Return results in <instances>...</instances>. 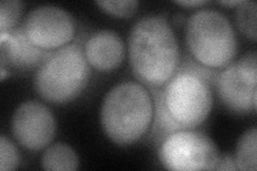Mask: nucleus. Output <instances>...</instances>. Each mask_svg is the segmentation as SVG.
<instances>
[{"label": "nucleus", "instance_id": "f257e3e1", "mask_svg": "<svg viewBox=\"0 0 257 171\" xmlns=\"http://www.w3.org/2000/svg\"><path fill=\"white\" fill-rule=\"evenodd\" d=\"M128 54L135 77L149 88L164 86L178 69V42L161 15L145 16L135 24L128 37Z\"/></svg>", "mask_w": 257, "mask_h": 171}, {"label": "nucleus", "instance_id": "f03ea898", "mask_svg": "<svg viewBox=\"0 0 257 171\" xmlns=\"http://www.w3.org/2000/svg\"><path fill=\"white\" fill-rule=\"evenodd\" d=\"M154 117L150 93L134 81L119 84L106 94L100 119L109 139L119 145L132 144L147 132Z\"/></svg>", "mask_w": 257, "mask_h": 171}, {"label": "nucleus", "instance_id": "7ed1b4c3", "mask_svg": "<svg viewBox=\"0 0 257 171\" xmlns=\"http://www.w3.org/2000/svg\"><path fill=\"white\" fill-rule=\"evenodd\" d=\"M211 79V72L203 64L186 62L161 89L166 109L184 129L199 126L210 113L212 93L208 81Z\"/></svg>", "mask_w": 257, "mask_h": 171}, {"label": "nucleus", "instance_id": "20e7f679", "mask_svg": "<svg viewBox=\"0 0 257 171\" xmlns=\"http://www.w3.org/2000/svg\"><path fill=\"white\" fill-rule=\"evenodd\" d=\"M89 78L90 68L85 51L74 43L54 52L40 66L35 88L45 101L64 104L82 94Z\"/></svg>", "mask_w": 257, "mask_h": 171}, {"label": "nucleus", "instance_id": "39448f33", "mask_svg": "<svg viewBox=\"0 0 257 171\" xmlns=\"http://www.w3.org/2000/svg\"><path fill=\"white\" fill-rule=\"evenodd\" d=\"M186 40L191 54L204 67L225 68L237 54V38L226 16L214 10H199L188 20Z\"/></svg>", "mask_w": 257, "mask_h": 171}, {"label": "nucleus", "instance_id": "423d86ee", "mask_svg": "<svg viewBox=\"0 0 257 171\" xmlns=\"http://www.w3.org/2000/svg\"><path fill=\"white\" fill-rule=\"evenodd\" d=\"M159 158L170 170H216L220 153L215 143L205 134L182 129L165 138L160 146Z\"/></svg>", "mask_w": 257, "mask_h": 171}, {"label": "nucleus", "instance_id": "0eeeda50", "mask_svg": "<svg viewBox=\"0 0 257 171\" xmlns=\"http://www.w3.org/2000/svg\"><path fill=\"white\" fill-rule=\"evenodd\" d=\"M221 101L232 112L247 115L257 106V57L250 53L230 63L216 78Z\"/></svg>", "mask_w": 257, "mask_h": 171}, {"label": "nucleus", "instance_id": "6e6552de", "mask_svg": "<svg viewBox=\"0 0 257 171\" xmlns=\"http://www.w3.org/2000/svg\"><path fill=\"white\" fill-rule=\"evenodd\" d=\"M23 26L31 42L45 51L66 46L75 35L73 18L56 6H41L31 10Z\"/></svg>", "mask_w": 257, "mask_h": 171}, {"label": "nucleus", "instance_id": "1a4fd4ad", "mask_svg": "<svg viewBox=\"0 0 257 171\" xmlns=\"http://www.w3.org/2000/svg\"><path fill=\"white\" fill-rule=\"evenodd\" d=\"M11 127L13 136L21 145L31 151H39L53 141L56 120L45 105L28 101L14 111Z\"/></svg>", "mask_w": 257, "mask_h": 171}, {"label": "nucleus", "instance_id": "9d476101", "mask_svg": "<svg viewBox=\"0 0 257 171\" xmlns=\"http://www.w3.org/2000/svg\"><path fill=\"white\" fill-rule=\"evenodd\" d=\"M0 48L2 69H6V66L23 70L35 68L41 66L53 54L32 43L23 25L9 34L0 35Z\"/></svg>", "mask_w": 257, "mask_h": 171}, {"label": "nucleus", "instance_id": "9b49d317", "mask_svg": "<svg viewBox=\"0 0 257 171\" xmlns=\"http://www.w3.org/2000/svg\"><path fill=\"white\" fill-rule=\"evenodd\" d=\"M124 55L123 41L111 30L94 32L85 45L88 63L99 72L115 70L121 64Z\"/></svg>", "mask_w": 257, "mask_h": 171}, {"label": "nucleus", "instance_id": "f8f14e48", "mask_svg": "<svg viewBox=\"0 0 257 171\" xmlns=\"http://www.w3.org/2000/svg\"><path fill=\"white\" fill-rule=\"evenodd\" d=\"M78 166L76 152L66 143L52 144L41 157V167L47 171H75Z\"/></svg>", "mask_w": 257, "mask_h": 171}, {"label": "nucleus", "instance_id": "ddd939ff", "mask_svg": "<svg viewBox=\"0 0 257 171\" xmlns=\"http://www.w3.org/2000/svg\"><path fill=\"white\" fill-rule=\"evenodd\" d=\"M150 91L152 96H154L156 105V122L154 125V134L158 137V141L162 139L164 140L168 135L184 129L172 118L170 112L166 109L162 100V95H161L160 87H150Z\"/></svg>", "mask_w": 257, "mask_h": 171}, {"label": "nucleus", "instance_id": "4468645a", "mask_svg": "<svg viewBox=\"0 0 257 171\" xmlns=\"http://www.w3.org/2000/svg\"><path fill=\"white\" fill-rule=\"evenodd\" d=\"M256 146H257V129L253 127L241 136L236 149V165L238 170L256 171Z\"/></svg>", "mask_w": 257, "mask_h": 171}, {"label": "nucleus", "instance_id": "2eb2a0df", "mask_svg": "<svg viewBox=\"0 0 257 171\" xmlns=\"http://www.w3.org/2000/svg\"><path fill=\"white\" fill-rule=\"evenodd\" d=\"M236 22L239 30L252 41H256V3L242 2L236 12Z\"/></svg>", "mask_w": 257, "mask_h": 171}, {"label": "nucleus", "instance_id": "dca6fc26", "mask_svg": "<svg viewBox=\"0 0 257 171\" xmlns=\"http://www.w3.org/2000/svg\"><path fill=\"white\" fill-rule=\"evenodd\" d=\"M22 13L23 3L20 0H4L0 3V35L13 31Z\"/></svg>", "mask_w": 257, "mask_h": 171}, {"label": "nucleus", "instance_id": "f3484780", "mask_svg": "<svg viewBox=\"0 0 257 171\" xmlns=\"http://www.w3.org/2000/svg\"><path fill=\"white\" fill-rule=\"evenodd\" d=\"M100 9L119 19L131 18L138 11L140 3L136 0H118V2H96Z\"/></svg>", "mask_w": 257, "mask_h": 171}, {"label": "nucleus", "instance_id": "a211bd4d", "mask_svg": "<svg viewBox=\"0 0 257 171\" xmlns=\"http://www.w3.org/2000/svg\"><path fill=\"white\" fill-rule=\"evenodd\" d=\"M21 164V155L14 143L5 135L0 136V170L11 171Z\"/></svg>", "mask_w": 257, "mask_h": 171}, {"label": "nucleus", "instance_id": "6ab92c4d", "mask_svg": "<svg viewBox=\"0 0 257 171\" xmlns=\"http://www.w3.org/2000/svg\"><path fill=\"white\" fill-rule=\"evenodd\" d=\"M216 170L236 171V170H238V168H237L235 159L232 158V157H230V156H228V155H226V156L220 157L218 167H216Z\"/></svg>", "mask_w": 257, "mask_h": 171}, {"label": "nucleus", "instance_id": "aec40b11", "mask_svg": "<svg viewBox=\"0 0 257 171\" xmlns=\"http://www.w3.org/2000/svg\"><path fill=\"white\" fill-rule=\"evenodd\" d=\"M209 2H205V0H180V2H175V4L186 7V8H194V7H200L208 4Z\"/></svg>", "mask_w": 257, "mask_h": 171}, {"label": "nucleus", "instance_id": "412c9836", "mask_svg": "<svg viewBox=\"0 0 257 171\" xmlns=\"http://www.w3.org/2000/svg\"><path fill=\"white\" fill-rule=\"evenodd\" d=\"M241 3V0H229V2H219L220 5H223V6H229V7H235V6H239Z\"/></svg>", "mask_w": 257, "mask_h": 171}, {"label": "nucleus", "instance_id": "4be33fe9", "mask_svg": "<svg viewBox=\"0 0 257 171\" xmlns=\"http://www.w3.org/2000/svg\"><path fill=\"white\" fill-rule=\"evenodd\" d=\"M0 71H2V75H0V79L5 80V78L7 77V75H9V73H8V72L6 71V69H0Z\"/></svg>", "mask_w": 257, "mask_h": 171}]
</instances>
